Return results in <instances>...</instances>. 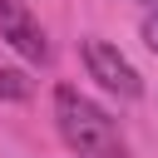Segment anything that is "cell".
Wrapping results in <instances>:
<instances>
[{"mask_svg": "<svg viewBox=\"0 0 158 158\" xmlns=\"http://www.w3.org/2000/svg\"><path fill=\"white\" fill-rule=\"evenodd\" d=\"M54 118H59V133H64V143L74 153H84V158H123V138H118L114 118L99 104H89L84 94H74L69 84L54 89Z\"/></svg>", "mask_w": 158, "mask_h": 158, "instance_id": "cell-1", "label": "cell"}, {"mask_svg": "<svg viewBox=\"0 0 158 158\" xmlns=\"http://www.w3.org/2000/svg\"><path fill=\"white\" fill-rule=\"evenodd\" d=\"M84 64H89V79H99L109 94H118V99H138V94H143L138 69H133L109 40H84Z\"/></svg>", "mask_w": 158, "mask_h": 158, "instance_id": "cell-2", "label": "cell"}, {"mask_svg": "<svg viewBox=\"0 0 158 158\" xmlns=\"http://www.w3.org/2000/svg\"><path fill=\"white\" fill-rule=\"evenodd\" d=\"M0 30H5V40H10L25 59H35V64L49 59V40H44V30H40L15 0H0Z\"/></svg>", "mask_w": 158, "mask_h": 158, "instance_id": "cell-3", "label": "cell"}, {"mask_svg": "<svg viewBox=\"0 0 158 158\" xmlns=\"http://www.w3.org/2000/svg\"><path fill=\"white\" fill-rule=\"evenodd\" d=\"M30 74L25 69H0V99H10V104H25L30 99Z\"/></svg>", "mask_w": 158, "mask_h": 158, "instance_id": "cell-4", "label": "cell"}, {"mask_svg": "<svg viewBox=\"0 0 158 158\" xmlns=\"http://www.w3.org/2000/svg\"><path fill=\"white\" fill-rule=\"evenodd\" d=\"M143 44H148V49L158 54V5H153V10L143 15Z\"/></svg>", "mask_w": 158, "mask_h": 158, "instance_id": "cell-5", "label": "cell"}, {"mask_svg": "<svg viewBox=\"0 0 158 158\" xmlns=\"http://www.w3.org/2000/svg\"><path fill=\"white\" fill-rule=\"evenodd\" d=\"M148 5H158V0H148Z\"/></svg>", "mask_w": 158, "mask_h": 158, "instance_id": "cell-6", "label": "cell"}]
</instances>
